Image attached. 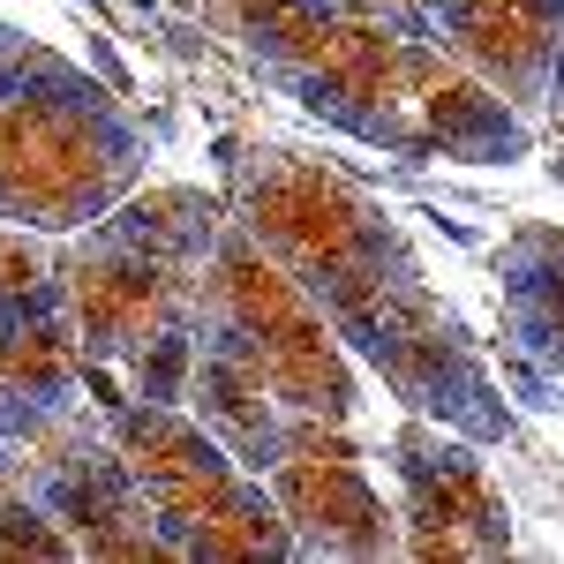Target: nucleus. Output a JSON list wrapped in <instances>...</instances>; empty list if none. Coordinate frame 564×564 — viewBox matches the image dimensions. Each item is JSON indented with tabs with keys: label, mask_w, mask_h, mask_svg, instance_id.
<instances>
[{
	"label": "nucleus",
	"mask_w": 564,
	"mask_h": 564,
	"mask_svg": "<svg viewBox=\"0 0 564 564\" xmlns=\"http://www.w3.org/2000/svg\"><path fill=\"white\" fill-rule=\"evenodd\" d=\"M263 489L294 527V557H384V550H399V527H391L354 436H324V444L294 452L286 467L263 475Z\"/></svg>",
	"instance_id": "10"
},
{
	"label": "nucleus",
	"mask_w": 564,
	"mask_h": 564,
	"mask_svg": "<svg viewBox=\"0 0 564 564\" xmlns=\"http://www.w3.org/2000/svg\"><path fill=\"white\" fill-rule=\"evenodd\" d=\"M226 212L204 188H143L61 241L76 347L98 399H188V324Z\"/></svg>",
	"instance_id": "4"
},
{
	"label": "nucleus",
	"mask_w": 564,
	"mask_h": 564,
	"mask_svg": "<svg viewBox=\"0 0 564 564\" xmlns=\"http://www.w3.org/2000/svg\"><path fill=\"white\" fill-rule=\"evenodd\" d=\"M0 399L31 406L45 422L76 414L90 399L61 241L39 226H0Z\"/></svg>",
	"instance_id": "8"
},
{
	"label": "nucleus",
	"mask_w": 564,
	"mask_h": 564,
	"mask_svg": "<svg viewBox=\"0 0 564 564\" xmlns=\"http://www.w3.org/2000/svg\"><path fill=\"white\" fill-rule=\"evenodd\" d=\"M0 557H76L61 520L15 475H0Z\"/></svg>",
	"instance_id": "13"
},
{
	"label": "nucleus",
	"mask_w": 564,
	"mask_h": 564,
	"mask_svg": "<svg viewBox=\"0 0 564 564\" xmlns=\"http://www.w3.org/2000/svg\"><path fill=\"white\" fill-rule=\"evenodd\" d=\"M505 332L512 347L557 377L564 369V234L557 226H520L505 241Z\"/></svg>",
	"instance_id": "12"
},
{
	"label": "nucleus",
	"mask_w": 564,
	"mask_h": 564,
	"mask_svg": "<svg viewBox=\"0 0 564 564\" xmlns=\"http://www.w3.org/2000/svg\"><path fill=\"white\" fill-rule=\"evenodd\" d=\"M53 422H61V414H53ZM53 422L31 414V406H15V399H0V475H15V467H23V452H31Z\"/></svg>",
	"instance_id": "14"
},
{
	"label": "nucleus",
	"mask_w": 564,
	"mask_h": 564,
	"mask_svg": "<svg viewBox=\"0 0 564 564\" xmlns=\"http://www.w3.org/2000/svg\"><path fill=\"white\" fill-rule=\"evenodd\" d=\"M430 39L475 68L505 106L534 113L550 98V61H557L564 0H414Z\"/></svg>",
	"instance_id": "11"
},
{
	"label": "nucleus",
	"mask_w": 564,
	"mask_h": 564,
	"mask_svg": "<svg viewBox=\"0 0 564 564\" xmlns=\"http://www.w3.org/2000/svg\"><path fill=\"white\" fill-rule=\"evenodd\" d=\"M98 399V391H90ZM121 459L143 481V505L166 534V557H294V527L196 414L159 399H98Z\"/></svg>",
	"instance_id": "6"
},
{
	"label": "nucleus",
	"mask_w": 564,
	"mask_h": 564,
	"mask_svg": "<svg viewBox=\"0 0 564 564\" xmlns=\"http://www.w3.org/2000/svg\"><path fill=\"white\" fill-rule=\"evenodd\" d=\"M542 106H550V121L564 129V31H557V61H550V98Z\"/></svg>",
	"instance_id": "15"
},
{
	"label": "nucleus",
	"mask_w": 564,
	"mask_h": 564,
	"mask_svg": "<svg viewBox=\"0 0 564 564\" xmlns=\"http://www.w3.org/2000/svg\"><path fill=\"white\" fill-rule=\"evenodd\" d=\"M212 8L226 39L263 68V84L369 151L505 166L534 143L527 113L430 39L414 0H212Z\"/></svg>",
	"instance_id": "2"
},
{
	"label": "nucleus",
	"mask_w": 564,
	"mask_h": 564,
	"mask_svg": "<svg viewBox=\"0 0 564 564\" xmlns=\"http://www.w3.org/2000/svg\"><path fill=\"white\" fill-rule=\"evenodd\" d=\"M15 481L61 520V534H68L76 557L174 564L166 557V534H159L151 505H143V481H135V467L121 459V444H113V430H106L98 399H84L76 414H61V422L23 452Z\"/></svg>",
	"instance_id": "7"
},
{
	"label": "nucleus",
	"mask_w": 564,
	"mask_h": 564,
	"mask_svg": "<svg viewBox=\"0 0 564 564\" xmlns=\"http://www.w3.org/2000/svg\"><path fill=\"white\" fill-rule=\"evenodd\" d=\"M391 481H399V550L406 557H505L512 520L489 467L475 459V436H444V422L414 414L391 436Z\"/></svg>",
	"instance_id": "9"
},
{
	"label": "nucleus",
	"mask_w": 564,
	"mask_h": 564,
	"mask_svg": "<svg viewBox=\"0 0 564 564\" xmlns=\"http://www.w3.org/2000/svg\"><path fill=\"white\" fill-rule=\"evenodd\" d=\"M143 181L135 121L53 45L0 23V226L76 234Z\"/></svg>",
	"instance_id": "5"
},
{
	"label": "nucleus",
	"mask_w": 564,
	"mask_h": 564,
	"mask_svg": "<svg viewBox=\"0 0 564 564\" xmlns=\"http://www.w3.org/2000/svg\"><path fill=\"white\" fill-rule=\"evenodd\" d=\"M181 406L257 481L324 436H354L347 339L234 212L196 286Z\"/></svg>",
	"instance_id": "3"
},
{
	"label": "nucleus",
	"mask_w": 564,
	"mask_h": 564,
	"mask_svg": "<svg viewBox=\"0 0 564 564\" xmlns=\"http://www.w3.org/2000/svg\"><path fill=\"white\" fill-rule=\"evenodd\" d=\"M234 218L302 279V294L324 308V324L414 414L475 436V444H497L512 430L481 354L467 347L444 294L422 279L399 218L354 174H339L316 151H294V143H257L234 159Z\"/></svg>",
	"instance_id": "1"
}]
</instances>
